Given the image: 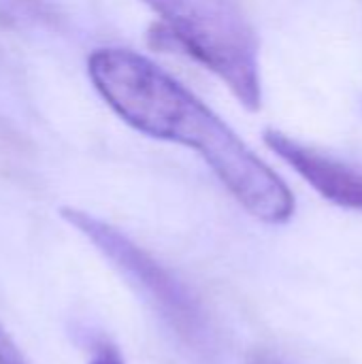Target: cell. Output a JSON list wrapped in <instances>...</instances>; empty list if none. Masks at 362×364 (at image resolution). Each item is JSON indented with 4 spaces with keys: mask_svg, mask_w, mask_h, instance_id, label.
<instances>
[{
    "mask_svg": "<svg viewBox=\"0 0 362 364\" xmlns=\"http://www.w3.org/2000/svg\"><path fill=\"white\" fill-rule=\"evenodd\" d=\"M87 75L109 109L151 139L194 149L233 198L265 224H286L297 200L286 181L230 126L156 62L124 47H98Z\"/></svg>",
    "mask_w": 362,
    "mask_h": 364,
    "instance_id": "obj_1",
    "label": "cell"
},
{
    "mask_svg": "<svg viewBox=\"0 0 362 364\" xmlns=\"http://www.w3.org/2000/svg\"><path fill=\"white\" fill-rule=\"evenodd\" d=\"M190 58L250 111L262 105L258 38L235 0H141Z\"/></svg>",
    "mask_w": 362,
    "mask_h": 364,
    "instance_id": "obj_2",
    "label": "cell"
},
{
    "mask_svg": "<svg viewBox=\"0 0 362 364\" xmlns=\"http://www.w3.org/2000/svg\"><path fill=\"white\" fill-rule=\"evenodd\" d=\"M60 215L119 271V275L154 307V311L160 314L171 328H175L181 339L196 341L203 335L205 320L198 301L151 254H147L119 228L87 211L64 207L60 209Z\"/></svg>",
    "mask_w": 362,
    "mask_h": 364,
    "instance_id": "obj_3",
    "label": "cell"
},
{
    "mask_svg": "<svg viewBox=\"0 0 362 364\" xmlns=\"http://www.w3.org/2000/svg\"><path fill=\"white\" fill-rule=\"evenodd\" d=\"M262 141L322 198L335 203L337 207L362 213V171L275 128H267L262 132Z\"/></svg>",
    "mask_w": 362,
    "mask_h": 364,
    "instance_id": "obj_4",
    "label": "cell"
},
{
    "mask_svg": "<svg viewBox=\"0 0 362 364\" xmlns=\"http://www.w3.org/2000/svg\"><path fill=\"white\" fill-rule=\"evenodd\" d=\"M87 364H126L119 350L109 339H98L92 343Z\"/></svg>",
    "mask_w": 362,
    "mask_h": 364,
    "instance_id": "obj_5",
    "label": "cell"
},
{
    "mask_svg": "<svg viewBox=\"0 0 362 364\" xmlns=\"http://www.w3.org/2000/svg\"><path fill=\"white\" fill-rule=\"evenodd\" d=\"M0 364H28L2 324H0Z\"/></svg>",
    "mask_w": 362,
    "mask_h": 364,
    "instance_id": "obj_6",
    "label": "cell"
},
{
    "mask_svg": "<svg viewBox=\"0 0 362 364\" xmlns=\"http://www.w3.org/2000/svg\"><path fill=\"white\" fill-rule=\"evenodd\" d=\"M271 364H275V363H271Z\"/></svg>",
    "mask_w": 362,
    "mask_h": 364,
    "instance_id": "obj_7",
    "label": "cell"
}]
</instances>
